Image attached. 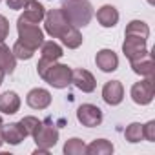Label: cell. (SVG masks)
Returning <instances> with one entry per match:
<instances>
[{
    "mask_svg": "<svg viewBox=\"0 0 155 155\" xmlns=\"http://www.w3.org/2000/svg\"><path fill=\"white\" fill-rule=\"evenodd\" d=\"M60 11L68 18V22L75 28H84L90 24L93 17V8L88 0H64Z\"/></svg>",
    "mask_w": 155,
    "mask_h": 155,
    "instance_id": "1",
    "label": "cell"
},
{
    "mask_svg": "<svg viewBox=\"0 0 155 155\" xmlns=\"http://www.w3.org/2000/svg\"><path fill=\"white\" fill-rule=\"evenodd\" d=\"M17 31H18V42H22L24 46H28V48H31L35 51L44 42V31L38 28V24L26 22L20 17L17 20Z\"/></svg>",
    "mask_w": 155,
    "mask_h": 155,
    "instance_id": "2",
    "label": "cell"
},
{
    "mask_svg": "<svg viewBox=\"0 0 155 155\" xmlns=\"http://www.w3.org/2000/svg\"><path fill=\"white\" fill-rule=\"evenodd\" d=\"M42 79H44L49 86H53V88H57V90H64V88H68V86L71 84V68L66 66V64L53 62V64L49 66V69L44 73Z\"/></svg>",
    "mask_w": 155,
    "mask_h": 155,
    "instance_id": "3",
    "label": "cell"
},
{
    "mask_svg": "<svg viewBox=\"0 0 155 155\" xmlns=\"http://www.w3.org/2000/svg\"><path fill=\"white\" fill-rule=\"evenodd\" d=\"M131 101L139 106H148L153 101L155 95V82H153V77H144V81L135 82L130 90Z\"/></svg>",
    "mask_w": 155,
    "mask_h": 155,
    "instance_id": "4",
    "label": "cell"
},
{
    "mask_svg": "<svg viewBox=\"0 0 155 155\" xmlns=\"http://www.w3.org/2000/svg\"><path fill=\"white\" fill-rule=\"evenodd\" d=\"M68 26H69V22L60 9H49L44 17V31L51 38H58Z\"/></svg>",
    "mask_w": 155,
    "mask_h": 155,
    "instance_id": "5",
    "label": "cell"
},
{
    "mask_svg": "<svg viewBox=\"0 0 155 155\" xmlns=\"http://www.w3.org/2000/svg\"><path fill=\"white\" fill-rule=\"evenodd\" d=\"M35 139V144L37 148H42V150H51L57 142H58V130L51 124H46V122H40V126L35 130V133L31 135Z\"/></svg>",
    "mask_w": 155,
    "mask_h": 155,
    "instance_id": "6",
    "label": "cell"
},
{
    "mask_svg": "<svg viewBox=\"0 0 155 155\" xmlns=\"http://www.w3.org/2000/svg\"><path fill=\"white\" fill-rule=\"evenodd\" d=\"M148 40L144 38H139V37H126L124 42H122V53L124 57L131 62V60H137L144 55H148Z\"/></svg>",
    "mask_w": 155,
    "mask_h": 155,
    "instance_id": "7",
    "label": "cell"
},
{
    "mask_svg": "<svg viewBox=\"0 0 155 155\" xmlns=\"http://www.w3.org/2000/svg\"><path fill=\"white\" fill-rule=\"evenodd\" d=\"M77 119L86 128H95L101 126L102 122V110L95 104H82L77 110Z\"/></svg>",
    "mask_w": 155,
    "mask_h": 155,
    "instance_id": "8",
    "label": "cell"
},
{
    "mask_svg": "<svg viewBox=\"0 0 155 155\" xmlns=\"http://www.w3.org/2000/svg\"><path fill=\"white\" fill-rule=\"evenodd\" d=\"M71 84L77 86V90H81L82 93H93L97 88V81L95 77L88 71V69H71Z\"/></svg>",
    "mask_w": 155,
    "mask_h": 155,
    "instance_id": "9",
    "label": "cell"
},
{
    "mask_svg": "<svg viewBox=\"0 0 155 155\" xmlns=\"http://www.w3.org/2000/svg\"><path fill=\"white\" fill-rule=\"evenodd\" d=\"M102 99L110 106H119L124 99V86L120 81H110L102 88Z\"/></svg>",
    "mask_w": 155,
    "mask_h": 155,
    "instance_id": "10",
    "label": "cell"
},
{
    "mask_svg": "<svg viewBox=\"0 0 155 155\" xmlns=\"http://www.w3.org/2000/svg\"><path fill=\"white\" fill-rule=\"evenodd\" d=\"M95 64L101 71L104 73H111L119 68V57L113 49H101L95 55Z\"/></svg>",
    "mask_w": 155,
    "mask_h": 155,
    "instance_id": "11",
    "label": "cell"
},
{
    "mask_svg": "<svg viewBox=\"0 0 155 155\" xmlns=\"http://www.w3.org/2000/svg\"><path fill=\"white\" fill-rule=\"evenodd\" d=\"M26 102L33 110H46L51 104V93L44 88H33L26 95Z\"/></svg>",
    "mask_w": 155,
    "mask_h": 155,
    "instance_id": "12",
    "label": "cell"
},
{
    "mask_svg": "<svg viewBox=\"0 0 155 155\" xmlns=\"http://www.w3.org/2000/svg\"><path fill=\"white\" fill-rule=\"evenodd\" d=\"M44 17H46V8L38 2V0H29V2L24 6V13L20 15V18H24L26 22H31V24L42 22Z\"/></svg>",
    "mask_w": 155,
    "mask_h": 155,
    "instance_id": "13",
    "label": "cell"
},
{
    "mask_svg": "<svg viewBox=\"0 0 155 155\" xmlns=\"http://www.w3.org/2000/svg\"><path fill=\"white\" fill-rule=\"evenodd\" d=\"M0 131H2L4 142H8V144H11V146H17V144H20V142L26 139V133L22 131V128H20L18 122L2 124V126H0Z\"/></svg>",
    "mask_w": 155,
    "mask_h": 155,
    "instance_id": "14",
    "label": "cell"
},
{
    "mask_svg": "<svg viewBox=\"0 0 155 155\" xmlns=\"http://www.w3.org/2000/svg\"><path fill=\"white\" fill-rule=\"evenodd\" d=\"M97 20L102 28H115L117 22H119V11L115 6L111 4H106L102 8L97 9Z\"/></svg>",
    "mask_w": 155,
    "mask_h": 155,
    "instance_id": "15",
    "label": "cell"
},
{
    "mask_svg": "<svg viewBox=\"0 0 155 155\" xmlns=\"http://www.w3.org/2000/svg\"><path fill=\"white\" fill-rule=\"evenodd\" d=\"M130 64H131L133 73H137L140 77H153V73H155V62H153L151 53H148L137 60H131Z\"/></svg>",
    "mask_w": 155,
    "mask_h": 155,
    "instance_id": "16",
    "label": "cell"
},
{
    "mask_svg": "<svg viewBox=\"0 0 155 155\" xmlns=\"http://www.w3.org/2000/svg\"><path fill=\"white\" fill-rule=\"evenodd\" d=\"M20 110V97L15 91H6L0 95V111L6 115H15Z\"/></svg>",
    "mask_w": 155,
    "mask_h": 155,
    "instance_id": "17",
    "label": "cell"
},
{
    "mask_svg": "<svg viewBox=\"0 0 155 155\" xmlns=\"http://www.w3.org/2000/svg\"><path fill=\"white\" fill-rule=\"evenodd\" d=\"M60 38V42L68 48V49H77V48H81L82 46V35H81V31H79V28H75V26H68L66 29H64V33L58 37Z\"/></svg>",
    "mask_w": 155,
    "mask_h": 155,
    "instance_id": "18",
    "label": "cell"
},
{
    "mask_svg": "<svg viewBox=\"0 0 155 155\" xmlns=\"http://www.w3.org/2000/svg\"><path fill=\"white\" fill-rule=\"evenodd\" d=\"M15 68H17V58L13 51L4 42H0V71H4L6 75H11Z\"/></svg>",
    "mask_w": 155,
    "mask_h": 155,
    "instance_id": "19",
    "label": "cell"
},
{
    "mask_svg": "<svg viewBox=\"0 0 155 155\" xmlns=\"http://www.w3.org/2000/svg\"><path fill=\"white\" fill-rule=\"evenodd\" d=\"M124 37H139V38L148 40V37H150V28H148V24L142 22V20H131V22L126 26Z\"/></svg>",
    "mask_w": 155,
    "mask_h": 155,
    "instance_id": "20",
    "label": "cell"
},
{
    "mask_svg": "<svg viewBox=\"0 0 155 155\" xmlns=\"http://www.w3.org/2000/svg\"><path fill=\"white\" fill-rule=\"evenodd\" d=\"M113 153V144L106 139H95L86 146V155H110Z\"/></svg>",
    "mask_w": 155,
    "mask_h": 155,
    "instance_id": "21",
    "label": "cell"
},
{
    "mask_svg": "<svg viewBox=\"0 0 155 155\" xmlns=\"http://www.w3.org/2000/svg\"><path fill=\"white\" fill-rule=\"evenodd\" d=\"M40 55L44 58H48V60H58L64 55V51H62V46L60 44H57L53 40H48V42L44 40L42 46H40Z\"/></svg>",
    "mask_w": 155,
    "mask_h": 155,
    "instance_id": "22",
    "label": "cell"
},
{
    "mask_svg": "<svg viewBox=\"0 0 155 155\" xmlns=\"http://www.w3.org/2000/svg\"><path fill=\"white\" fill-rule=\"evenodd\" d=\"M64 153L66 155H86V144H84V140L77 139V137L69 139L64 144Z\"/></svg>",
    "mask_w": 155,
    "mask_h": 155,
    "instance_id": "23",
    "label": "cell"
},
{
    "mask_svg": "<svg viewBox=\"0 0 155 155\" xmlns=\"http://www.w3.org/2000/svg\"><path fill=\"white\" fill-rule=\"evenodd\" d=\"M124 137L128 142L135 144V142H140L144 139V133H142V124L140 122H131L126 130H124Z\"/></svg>",
    "mask_w": 155,
    "mask_h": 155,
    "instance_id": "24",
    "label": "cell"
},
{
    "mask_svg": "<svg viewBox=\"0 0 155 155\" xmlns=\"http://www.w3.org/2000/svg\"><path fill=\"white\" fill-rule=\"evenodd\" d=\"M18 124H20L22 131L26 133V137H29V135H33V133H35V130L40 126V120H38L37 117L28 115V117H22V119L18 120Z\"/></svg>",
    "mask_w": 155,
    "mask_h": 155,
    "instance_id": "25",
    "label": "cell"
},
{
    "mask_svg": "<svg viewBox=\"0 0 155 155\" xmlns=\"http://www.w3.org/2000/svg\"><path fill=\"white\" fill-rule=\"evenodd\" d=\"M13 55H15V58H20V60H29L31 57H33V53H35V49H31V48H28V46H24L22 42H15V46H13Z\"/></svg>",
    "mask_w": 155,
    "mask_h": 155,
    "instance_id": "26",
    "label": "cell"
},
{
    "mask_svg": "<svg viewBox=\"0 0 155 155\" xmlns=\"http://www.w3.org/2000/svg\"><path fill=\"white\" fill-rule=\"evenodd\" d=\"M142 133H144L146 140L155 142V120H150V122L142 124Z\"/></svg>",
    "mask_w": 155,
    "mask_h": 155,
    "instance_id": "27",
    "label": "cell"
},
{
    "mask_svg": "<svg viewBox=\"0 0 155 155\" xmlns=\"http://www.w3.org/2000/svg\"><path fill=\"white\" fill-rule=\"evenodd\" d=\"M9 37V22L4 15H0V42H4Z\"/></svg>",
    "mask_w": 155,
    "mask_h": 155,
    "instance_id": "28",
    "label": "cell"
},
{
    "mask_svg": "<svg viewBox=\"0 0 155 155\" xmlns=\"http://www.w3.org/2000/svg\"><path fill=\"white\" fill-rule=\"evenodd\" d=\"M29 2V0H6V4H8V8L9 9H24V6Z\"/></svg>",
    "mask_w": 155,
    "mask_h": 155,
    "instance_id": "29",
    "label": "cell"
},
{
    "mask_svg": "<svg viewBox=\"0 0 155 155\" xmlns=\"http://www.w3.org/2000/svg\"><path fill=\"white\" fill-rule=\"evenodd\" d=\"M48 153H49V150H42V148L35 150V155H48Z\"/></svg>",
    "mask_w": 155,
    "mask_h": 155,
    "instance_id": "30",
    "label": "cell"
},
{
    "mask_svg": "<svg viewBox=\"0 0 155 155\" xmlns=\"http://www.w3.org/2000/svg\"><path fill=\"white\" fill-rule=\"evenodd\" d=\"M4 77H6V73H4V71H0V84L4 82Z\"/></svg>",
    "mask_w": 155,
    "mask_h": 155,
    "instance_id": "31",
    "label": "cell"
},
{
    "mask_svg": "<svg viewBox=\"0 0 155 155\" xmlns=\"http://www.w3.org/2000/svg\"><path fill=\"white\" fill-rule=\"evenodd\" d=\"M2 144H4V137H2V131H0V148H2Z\"/></svg>",
    "mask_w": 155,
    "mask_h": 155,
    "instance_id": "32",
    "label": "cell"
},
{
    "mask_svg": "<svg viewBox=\"0 0 155 155\" xmlns=\"http://www.w3.org/2000/svg\"><path fill=\"white\" fill-rule=\"evenodd\" d=\"M148 2H150V4H151V6H153V4H155V0H148Z\"/></svg>",
    "mask_w": 155,
    "mask_h": 155,
    "instance_id": "33",
    "label": "cell"
},
{
    "mask_svg": "<svg viewBox=\"0 0 155 155\" xmlns=\"http://www.w3.org/2000/svg\"><path fill=\"white\" fill-rule=\"evenodd\" d=\"M2 124H4V120H2V117H0V126H2Z\"/></svg>",
    "mask_w": 155,
    "mask_h": 155,
    "instance_id": "34",
    "label": "cell"
},
{
    "mask_svg": "<svg viewBox=\"0 0 155 155\" xmlns=\"http://www.w3.org/2000/svg\"><path fill=\"white\" fill-rule=\"evenodd\" d=\"M0 2H2V0H0Z\"/></svg>",
    "mask_w": 155,
    "mask_h": 155,
    "instance_id": "35",
    "label": "cell"
}]
</instances>
